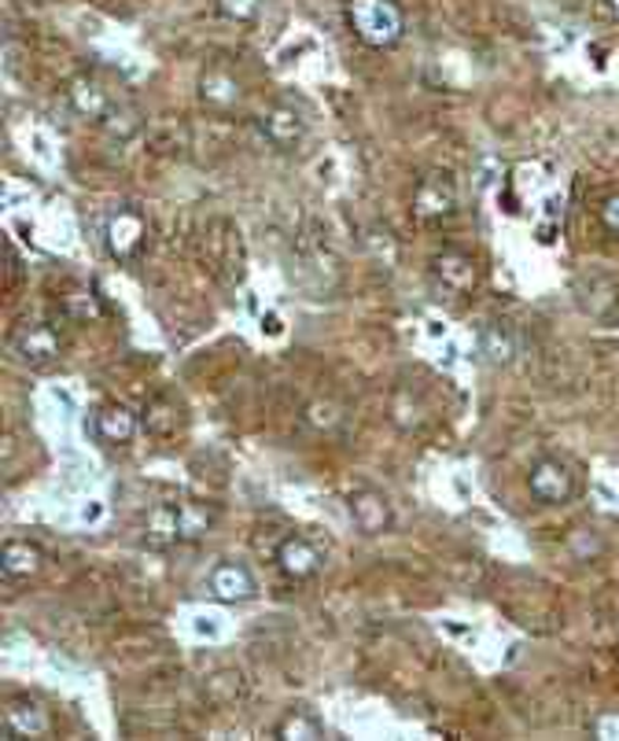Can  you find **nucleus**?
<instances>
[{
	"instance_id": "nucleus-1",
	"label": "nucleus",
	"mask_w": 619,
	"mask_h": 741,
	"mask_svg": "<svg viewBox=\"0 0 619 741\" xmlns=\"http://www.w3.org/2000/svg\"><path fill=\"white\" fill-rule=\"evenodd\" d=\"M347 19L358 41L369 48H391L405 34L402 12L391 0H347Z\"/></svg>"
},
{
	"instance_id": "nucleus-2",
	"label": "nucleus",
	"mask_w": 619,
	"mask_h": 741,
	"mask_svg": "<svg viewBox=\"0 0 619 741\" xmlns=\"http://www.w3.org/2000/svg\"><path fill=\"white\" fill-rule=\"evenodd\" d=\"M0 734H4V741L48 738V734H53V713H48V708L41 705L37 697H30V694L8 697L4 713H0Z\"/></svg>"
},
{
	"instance_id": "nucleus-3",
	"label": "nucleus",
	"mask_w": 619,
	"mask_h": 741,
	"mask_svg": "<svg viewBox=\"0 0 619 741\" xmlns=\"http://www.w3.org/2000/svg\"><path fill=\"white\" fill-rule=\"evenodd\" d=\"M458 210V189H454V181L443 174V170H435V174H424L417 181V189H413V215L424 226H439Z\"/></svg>"
},
{
	"instance_id": "nucleus-4",
	"label": "nucleus",
	"mask_w": 619,
	"mask_h": 741,
	"mask_svg": "<svg viewBox=\"0 0 619 741\" xmlns=\"http://www.w3.org/2000/svg\"><path fill=\"white\" fill-rule=\"evenodd\" d=\"M145 232H148L145 215H140L137 207H115L107 215L104 243L118 262H129L140 248H145Z\"/></svg>"
},
{
	"instance_id": "nucleus-5",
	"label": "nucleus",
	"mask_w": 619,
	"mask_h": 741,
	"mask_svg": "<svg viewBox=\"0 0 619 741\" xmlns=\"http://www.w3.org/2000/svg\"><path fill=\"white\" fill-rule=\"evenodd\" d=\"M12 351L26 365H53L64 354V340L48 321H23L12 332Z\"/></svg>"
},
{
	"instance_id": "nucleus-6",
	"label": "nucleus",
	"mask_w": 619,
	"mask_h": 741,
	"mask_svg": "<svg viewBox=\"0 0 619 741\" xmlns=\"http://www.w3.org/2000/svg\"><path fill=\"white\" fill-rule=\"evenodd\" d=\"M527 491H531L535 502H542V505H561L572 499V491H575L572 469L557 458L535 461L531 472H527Z\"/></svg>"
},
{
	"instance_id": "nucleus-7",
	"label": "nucleus",
	"mask_w": 619,
	"mask_h": 741,
	"mask_svg": "<svg viewBox=\"0 0 619 741\" xmlns=\"http://www.w3.org/2000/svg\"><path fill=\"white\" fill-rule=\"evenodd\" d=\"M432 277L439 288L454 292V296H469V292H475V284H480V266H475L472 255L450 248L432 259Z\"/></svg>"
},
{
	"instance_id": "nucleus-8",
	"label": "nucleus",
	"mask_w": 619,
	"mask_h": 741,
	"mask_svg": "<svg viewBox=\"0 0 619 741\" xmlns=\"http://www.w3.org/2000/svg\"><path fill=\"white\" fill-rule=\"evenodd\" d=\"M67 96H70V107L78 111L81 118L89 122H107L115 115V96L107 93L104 81H96L93 75H78L74 81L67 86Z\"/></svg>"
},
{
	"instance_id": "nucleus-9",
	"label": "nucleus",
	"mask_w": 619,
	"mask_h": 741,
	"mask_svg": "<svg viewBox=\"0 0 619 741\" xmlns=\"http://www.w3.org/2000/svg\"><path fill=\"white\" fill-rule=\"evenodd\" d=\"M137 429H140V418L129 410V406H122V402H100L96 406V413H93L96 440H104L111 446H126V443H134Z\"/></svg>"
},
{
	"instance_id": "nucleus-10",
	"label": "nucleus",
	"mask_w": 619,
	"mask_h": 741,
	"mask_svg": "<svg viewBox=\"0 0 619 741\" xmlns=\"http://www.w3.org/2000/svg\"><path fill=\"white\" fill-rule=\"evenodd\" d=\"M207 591L221 605H240V602H248V597L255 594V580H251V572L243 565L221 561L215 572L207 575Z\"/></svg>"
},
{
	"instance_id": "nucleus-11",
	"label": "nucleus",
	"mask_w": 619,
	"mask_h": 741,
	"mask_svg": "<svg viewBox=\"0 0 619 741\" xmlns=\"http://www.w3.org/2000/svg\"><path fill=\"white\" fill-rule=\"evenodd\" d=\"M259 129H262V137L277 148H296L299 140L307 137V122H302L299 111L288 107V104H273V107L262 111Z\"/></svg>"
},
{
	"instance_id": "nucleus-12",
	"label": "nucleus",
	"mask_w": 619,
	"mask_h": 741,
	"mask_svg": "<svg viewBox=\"0 0 619 741\" xmlns=\"http://www.w3.org/2000/svg\"><path fill=\"white\" fill-rule=\"evenodd\" d=\"M277 568L288 580H310L321 568V550L310 539H302V535H291V539L277 546Z\"/></svg>"
},
{
	"instance_id": "nucleus-13",
	"label": "nucleus",
	"mask_w": 619,
	"mask_h": 741,
	"mask_svg": "<svg viewBox=\"0 0 619 741\" xmlns=\"http://www.w3.org/2000/svg\"><path fill=\"white\" fill-rule=\"evenodd\" d=\"M475 351L486 365H509L520 354V340H516L513 324L505 321H486L475 337Z\"/></svg>"
},
{
	"instance_id": "nucleus-14",
	"label": "nucleus",
	"mask_w": 619,
	"mask_h": 741,
	"mask_svg": "<svg viewBox=\"0 0 619 741\" xmlns=\"http://www.w3.org/2000/svg\"><path fill=\"white\" fill-rule=\"evenodd\" d=\"M41 565H45V554H41L37 543L30 539H12L4 543V554H0V572H4V580H30V575L41 572Z\"/></svg>"
},
{
	"instance_id": "nucleus-15",
	"label": "nucleus",
	"mask_w": 619,
	"mask_h": 741,
	"mask_svg": "<svg viewBox=\"0 0 619 741\" xmlns=\"http://www.w3.org/2000/svg\"><path fill=\"white\" fill-rule=\"evenodd\" d=\"M347 510H351V516H354V524H358L365 535L388 532L391 510H388V502H383L377 491H354L351 499H347Z\"/></svg>"
},
{
	"instance_id": "nucleus-16",
	"label": "nucleus",
	"mask_w": 619,
	"mask_h": 741,
	"mask_svg": "<svg viewBox=\"0 0 619 741\" xmlns=\"http://www.w3.org/2000/svg\"><path fill=\"white\" fill-rule=\"evenodd\" d=\"M145 546L151 550H170V546H181V521H177V505H156L145 516Z\"/></svg>"
},
{
	"instance_id": "nucleus-17",
	"label": "nucleus",
	"mask_w": 619,
	"mask_h": 741,
	"mask_svg": "<svg viewBox=\"0 0 619 741\" xmlns=\"http://www.w3.org/2000/svg\"><path fill=\"white\" fill-rule=\"evenodd\" d=\"M199 100L207 107H218V111H229L237 107L240 100V81L229 75V70H203L199 78Z\"/></svg>"
},
{
	"instance_id": "nucleus-18",
	"label": "nucleus",
	"mask_w": 619,
	"mask_h": 741,
	"mask_svg": "<svg viewBox=\"0 0 619 741\" xmlns=\"http://www.w3.org/2000/svg\"><path fill=\"white\" fill-rule=\"evenodd\" d=\"M177 521H181V543H199L203 535L215 527V510L199 502H185L177 505Z\"/></svg>"
},
{
	"instance_id": "nucleus-19",
	"label": "nucleus",
	"mask_w": 619,
	"mask_h": 741,
	"mask_svg": "<svg viewBox=\"0 0 619 741\" xmlns=\"http://www.w3.org/2000/svg\"><path fill=\"white\" fill-rule=\"evenodd\" d=\"M277 734L284 741H313V738H324V727H321V719L313 713H302V708H299V713H291V716L280 719Z\"/></svg>"
},
{
	"instance_id": "nucleus-20",
	"label": "nucleus",
	"mask_w": 619,
	"mask_h": 741,
	"mask_svg": "<svg viewBox=\"0 0 619 741\" xmlns=\"http://www.w3.org/2000/svg\"><path fill=\"white\" fill-rule=\"evenodd\" d=\"M140 424H145L151 435H170V432H177L181 418L167 399H151L145 410H140Z\"/></svg>"
},
{
	"instance_id": "nucleus-21",
	"label": "nucleus",
	"mask_w": 619,
	"mask_h": 741,
	"mask_svg": "<svg viewBox=\"0 0 619 741\" xmlns=\"http://www.w3.org/2000/svg\"><path fill=\"white\" fill-rule=\"evenodd\" d=\"M307 421H310L318 432H332V429H340L343 410H340L336 402H324V399H318V402H310V406H307Z\"/></svg>"
},
{
	"instance_id": "nucleus-22",
	"label": "nucleus",
	"mask_w": 619,
	"mask_h": 741,
	"mask_svg": "<svg viewBox=\"0 0 619 741\" xmlns=\"http://www.w3.org/2000/svg\"><path fill=\"white\" fill-rule=\"evenodd\" d=\"M64 310H67V318H74V321L100 318V307H96V299L89 296V292H70V296H64Z\"/></svg>"
},
{
	"instance_id": "nucleus-23",
	"label": "nucleus",
	"mask_w": 619,
	"mask_h": 741,
	"mask_svg": "<svg viewBox=\"0 0 619 741\" xmlns=\"http://www.w3.org/2000/svg\"><path fill=\"white\" fill-rule=\"evenodd\" d=\"M221 15L232 19V23H251L262 12V0H218Z\"/></svg>"
},
{
	"instance_id": "nucleus-24",
	"label": "nucleus",
	"mask_w": 619,
	"mask_h": 741,
	"mask_svg": "<svg viewBox=\"0 0 619 741\" xmlns=\"http://www.w3.org/2000/svg\"><path fill=\"white\" fill-rule=\"evenodd\" d=\"M391 418H394V424H402V429H413V424L421 421V410L410 402V395H394V402H391Z\"/></svg>"
},
{
	"instance_id": "nucleus-25",
	"label": "nucleus",
	"mask_w": 619,
	"mask_h": 741,
	"mask_svg": "<svg viewBox=\"0 0 619 741\" xmlns=\"http://www.w3.org/2000/svg\"><path fill=\"white\" fill-rule=\"evenodd\" d=\"M597 215H601V226H605L608 232H616V237H619V192H616V196H608V200L601 203V210H597Z\"/></svg>"
},
{
	"instance_id": "nucleus-26",
	"label": "nucleus",
	"mask_w": 619,
	"mask_h": 741,
	"mask_svg": "<svg viewBox=\"0 0 619 741\" xmlns=\"http://www.w3.org/2000/svg\"><path fill=\"white\" fill-rule=\"evenodd\" d=\"M594 738H612V741H619V716L616 713H605V716H597L594 719Z\"/></svg>"
},
{
	"instance_id": "nucleus-27",
	"label": "nucleus",
	"mask_w": 619,
	"mask_h": 741,
	"mask_svg": "<svg viewBox=\"0 0 619 741\" xmlns=\"http://www.w3.org/2000/svg\"><path fill=\"white\" fill-rule=\"evenodd\" d=\"M605 12H608V15H612V19H616V23H619V0H605Z\"/></svg>"
}]
</instances>
